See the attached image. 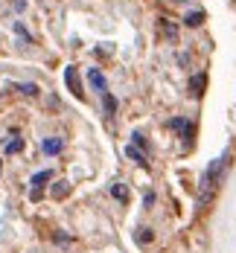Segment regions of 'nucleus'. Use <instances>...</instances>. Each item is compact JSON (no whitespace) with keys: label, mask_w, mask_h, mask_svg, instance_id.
Listing matches in <instances>:
<instances>
[{"label":"nucleus","mask_w":236,"mask_h":253,"mask_svg":"<svg viewBox=\"0 0 236 253\" xmlns=\"http://www.w3.org/2000/svg\"><path fill=\"white\" fill-rule=\"evenodd\" d=\"M18 90H21V93H26V96H38V84H32V82L18 84Z\"/></svg>","instance_id":"nucleus-16"},{"label":"nucleus","mask_w":236,"mask_h":253,"mask_svg":"<svg viewBox=\"0 0 236 253\" xmlns=\"http://www.w3.org/2000/svg\"><path fill=\"white\" fill-rule=\"evenodd\" d=\"M160 32H163L172 44H178V26L172 24V21H166V18H163V21H160Z\"/></svg>","instance_id":"nucleus-7"},{"label":"nucleus","mask_w":236,"mask_h":253,"mask_svg":"<svg viewBox=\"0 0 236 253\" xmlns=\"http://www.w3.org/2000/svg\"><path fill=\"white\" fill-rule=\"evenodd\" d=\"M175 3H192V0H175Z\"/></svg>","instance_id":"nucleus-19"},{"label":"nucleus","mask_w":236,"mask_h":253,"mask_svg":"<svg viewBox=\"0 0 236 253\" xmlns=\"http://www.w3.org/2000/svg\"><path fill=\"white\" fill-rule=\"evenodd\" d=\"M184 24H187V26H201V24H204V12H198V9H195V12H189V15L184 18Z\"/></svg>","instance_id":"nucleus-11"},{"label":"nucleus","mask_w":236,"mask_h":253,"mask_svg":"<svg viewBox=\"0 0 236 253\" xmlns=\"http://www.w3.org/2000/svg\"><path fill=\"white\" fill-rule=\"evenodd\" d=\"M126 154H129L131 160H134V163H137V166H143V169H146V166H149V160H146V152H140V149H137V146H126Z\"/></svg>","instance_id":"nucleus-6"},{"label":"nucleus","mask_w":236,"mask_h":253,"mask_svg":"<svg viewBox=\"0 0 236 253\" xmlns=\"http://www.w3.org/2000/svg\"><path fill=\"white\" fill-rule=\"evenodd\" d=\"M201 93H204V76H201V73H195V76L189 79V96H192V99H198Z\"/></svg>","instance_id":"nucleus-5"},{"label":"nucleus","mask_w":236,"mask_h":253,"mask_svg":"<svg viewBox=\"0 0 236 253\" xmlns=\"http://www.w3.org/2000/svg\"><path fill=\"white\" fill-rule=\"evenodd\" d=\"M102 108H105V114H108V117H111V114L117 111V99H114V96H111L108 90L102 93Z\"/></svg>","instance_id":"nucleus-12"},{"label":"nucleus","mask_w":236,"mask_h":253,"mask_svg":"<svg viewBox=\"0 0 236 253\" xmlns=\"http://www.w3.org/2000/svg\"><path fill=\"white\" fill-rule=\"evenodd\" d=\"M67 195H70V183L67 180H58L52 186V198H67Z\"/></svg>","instance_id":"nucleus-9"},{"label":"nucleus","mask_w":236,"mask_h":253,"mask_svg":"<svg viewBox=\"0 0 236 253\" xmlns=\"http://www.w3.org/2000/svg\"><path fill=\"white\" fill-rule=\"evenodd\" d=\"M50 177H52V172H50V169H44V172H38V175L32 177L29 183H32V189H41V186H44V183H47Z\"/></svg>","instance_id":"nucleus-10"},{"label":"nucleus","mask_w":236,"mask_h":253,"mask_svg":"<svg viewBox=\"0 0 236 253\" xmlns=\"http://www.w3.org/2000/svg\"><path fill=\"white\" fill-rule=\"evenodd\" d=\"M64 82H67V87L76 93V96H82V87H79V73H76V67H67L64 70Z\"/></svg>","instance_id":"nucleus-4"},{"label":"nucleus","mask_w":236,"mask_h":253,"mask_svg":"<svg viewBox=\"0 0 236 253\" xmlns=\"http://www.w3.org/2000/svg\"><path fill=\"white\" fill-rule=\"evenodd\" d=\"M88 82H91V87H94V90H99V93H105V90H108L105 76L96 70V67H91V70H88Z\"/></svg>","instance_id":"nucleus-3"},{"label":"nucleus","mask_w":236,"mask_h":253,"mask_svg":"<svg viewBox=\"0 0 236 253\" xmlns=\"http://www.w3.org/2000/svg\"><path fill=\"white\" fill-rule=\"evenodd\" d=\"M131 146H137V149L143 152V149H146V137H143L140 131H134V134H131Z\"/></svg>","instance_id":"nucleus-17"},{"label":"nucleus","mask_w":236,"mask_h":253,"mask_svg":"<svg viewBox=\"0 0 236 253\" xmlns=\"http://www.w3.org/2000/svg\"><path fill=\"white\" fill-rule=\"evenodd\" d=\"M169 128L181 131V137L187 140V143H192V137H195V126H192L187 117H175V120H169Z\"/></svg>","instance_id":"nucleus-2"},{"label":"nucleus","mask_w":236,"mask_h":253,"mask_svg":"<svg viewBox=\"0 0 236 253\" xmlns=\"http://www.w3.org/2000/svg\"><path fill=\"white\" fill-rule=\"evenodd\" d=\"M21 149H24V140H21V137H15V140L6 143V154H18Z\"/></svg>","instance_id":"nucleus-15"},{"label":"nucleus","mask_w":236,"mask_h":253,"mask_svg":"<svg viewBox=\"0 0 236 253\" xmlns=\"http://www.w3.org/2000/svg\"><path fill=\"white\" fill-rule=\"evenodd\" d=\"M111 195H114L117 201H129V189H126L123 183H114V186H111Z\"/></svg>","instance_id":"nucleus-13"},{"label":"nucleus","mask_w":236,"mask_h":253,"mask_svg":"<svg viewBox=\"0 0 236 253\" xmlns=\"http://www.w3.org/2000/svg\"><path fill=\"white\" fill-rule=\"evenodd\" d=\"M225 172H228V154L216 157L207 169H204L201 186H198V207H207V204L219 195V189H222V183H225Z\"/></svg>","instance_id":"nucleus-1"},{"label":"nucleus","mask_w":236,"mask_h":253,"mask_svg":"<svg viewBox=\"0 0 236 253\" xmlns=\"http://www.w3.org/2000/svg\"><path fill=\"white\" fill-rule=\"evenodd\" d=\"M47 154H58L61 149H64V140L61 137H50V140H44V146H41Z\"/></svg>","instance_id":"nucleus-8"},{"label":"nucleus","mask_w":236,"mask_h":253,"mask_svg":"<svg viewBox=\"0 0 236 253\" xmlns=\"http://www.w3.org/2000/svg\"><path fill=\"white\" fill-rule=\"evenodd\" d=\"M152 239H155V233H152L149 227H140V230H137V242H140V245H149Z\"/></svg>","instance_id":"nucleus-14"},{"label":"nucleus","mask_w":236,"mask_h":253,"mask_svg":"<svg viewBox=\"0 0 236 253\" xmlns=\"http://www.w3.org/2000/svg\"><path fill=\"white\" fill-rule=\"evenodd\" d=\"M152 204H155V192H146V195H143V207H146V210H149V207H152Z\"/></svg>","instance_id":"nucleus-18"}]
</instances>
